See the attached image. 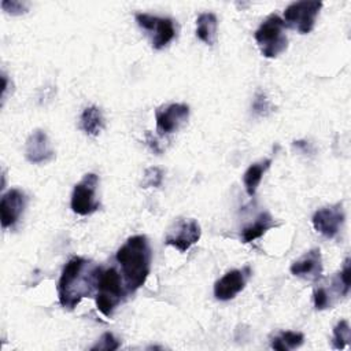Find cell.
<instances>
[{"label": "cell", "mask_w": 351, "mask_h": 351, "mask_svg": "<svg viewBox=\"0 0 351 351\" xmlns=\"http://www.w3.org/2000/svg\"><path fill=\"white\" fill-rule=\"evenodd\" d=\"M218 19L213 12H203L196 19V36L207 45H213L217 40Z\"/></svg>", "instance_id": "9a60e30c"}, {"label": "cell", "mask_w": 351, "mask_h": 351, "mask_svg": "<svg viewBox=\"0 0 351 351\" xmlns=\"http://www.w3.org/2000/svg\"><path fill=\"white\" fill-rule=\"evenodd\" d=\"M100 267L93 262L73 256L63 267L58 281V299L62 307L73 310L84 298L96 292Z\"/></svg>", "instance_id": "6da1fadb"}, {"label": "cell", "mask_w": 351, "mask_h": 351, "mask_svg": "<svg viewBox=\"0 0 351 351\" xmlns=\"http://www.w3.org/2000/svg\"><path fill=\"white\" fill-rule=\"evenodd\" d=\"M140 27L152 34V48L162 49L167 47L176 37L174 22L170 18H162L147 12H137L134 15Z\"/></svg>", "instance_id": "52a82bcc"}, {"label": "cell", "mask_w": 351, "mask_h": 351, "mask_svg": "<svg viewBox=\"0 0 351 351\" xmlns=\"http://www.w3.org/2000/svg\"><path fill=\"white\" fill-rule=\"evenodd\" d=\"M350 276H351V267H350V258H347L344 261V265H343V269L340 270V273H337V278H339V282L344 291V295L347 296L348 292H350Z\"/></svg>", "instance_id": "484cf974"}, {"label": "cell", "mask_w": 351, "mask_h": 351, "mask_svg": "<svg viewBox=\"0 0 351 351\" xmlns=\"http://www.w3.org/2000/svg\"><path fill=\"white\" fill-rule=\"evenodd\" d=\"M147 144L151 147V149H152L154 152H156V154H159V152H160V148H159V145H158L156 140L152 137V134H151V133H147Z\"/></svg>", "instance_id": "4316f807"}, {"label": "cell", "mask_w": 351, "mask_h": 351, "mask_svg": "<svg viewBox=\"0 0 351 351\" xmlns=\"http://www.w3.org/2000/svg\"><path fill=\"white\" fill-rule=\"evenodd\" d=\"M284 21L278 15H269L255 30V41L265 58H277L288 47V38L284 32Z\"/></svg>", "instance_id": "277c9868"}, {"label": "cell", "mask_w": 351, "mask_h": 351, "mask_svg": "<svg viewBox=\"0 0 351 351\" xmlns=\"http://www.w3.org/2000/svg\"><path fill=\"white\" fill-rule=\"evenodd\" d=\"M274 226L276 222L273 217L269 213H261L252 223H250L241 230V240L243 243H252L254 240L262 237L269 229Z\"/></svg>", "instance_id": "2e32d148"}, {"label": "cell", "mask_w": 351, "mask_h": 351, "mask_svg": "<svg viewBox=\"0 0 351 351\" xmlns=\"http://www.w3.org/2000/svg\"><path fill=\"white\" fill-rule=\"evenodd\" d=\"M25 156L30 163H47L53 159L55 151L52 149L51 141L48 134L41 130L36 129L30 133L25 144Z\"/></svg>", "instance_id": "4fadbf2b"}, {"label": "cell", "mask_w": 351, "mask_h": 351, "mask_svg": "<svg viewBox=\"0 0 351 351\" xmlns=\"http://www.w3.org/2000/svg\"><path fill=\"white\" fill-rule=\"evenodd\" d=\"M252 111H254L255 115H259V117H266L271 111L270 101L267 100L266 95L263 92H261V90L256 92V95L254 97Z\"/></svg>", "instance_id": "603a6c76"}, {"label": "cell", "mask_w": 351, "mask_h": 351, "mask_svg": "<svg viewBox=\"0 0 351 351\" xmlns=\"http://www.w3.org/2000/svg\"><path fill=\"white\" fill-rule=\"evenodd\" d=\"M344 218L346 215H344L343 204L336 203V204L318 208L314 213L311 222L314 229L318 233H321L324 237L335 239L340 233V229L344 223Z\"/></svg>", "instance_id": "9c48e42d"}, {"label": "cell", "mask_w": 351, "mask_h": 351, "mask_svg": "<svg viewBox=\"0 0 351 351\" xmlns=\"http://www.w3.org/2000/svg\"><path fill=\"white\" fill-rule=\"evenodd\" d=\"M270 165H271V159H265V160L250 165L248 169L244 171L243 182L248 196H254L256 193V189L262 181V177L266 173V170L270 167Z\"/></svg>", "instance_id": "ac0fdd59"}, {"label": "cell", "mask_w": 351, "mask_h": 351, "mask_svg": "<svg viewBox=\"0 0 351 351\" xmlns=\"http://www.w3.org/2000/svg\"><path fill=\"white\" fill-rule=\"evenodd\" d=\"M351 339V330L350 324L347 319H340L335 328H333V336H332V347L335 350H343L348 346Z\"/></svg>", "instance_id": "ffe728a7"}, {"label": "cell", "mask_w": 351, "mask_h": 351, "mask_svg": "<svg viewBox=\"0 0 351 351\" xmlns=\"http://www.w3.org/2000/svg\"><path fill=\"white\" fill-rule=\"evenodd\" d=\"M250 274H251L250 267L233 269V270H229L228 273H225L214 284L215 299L221 300V302H228V300L236 298V295H239L244 289Z\"/></svg>", "instance_id": "8fae6325"}, {"label": "cell", "mask_w": 351, "mask_h": 351, "mask_svg": "<svg viewBox=\"0 0 351 351\" xmlns=\"http://www.w3.org/2000/svg\"><path fill=\"white\" fill-rule=\"evenodd\" d=\"M126 293L129 292L123 278L115 267L100 270L96 288V307L104 317H111Z\"/></svg>", "instance_id": "3957f363"}, {"label": "cell", "mask_w": 351, "mask_h": 351, "mask_svg": "<svg viewBox=\"0 0 351 351\" xmlns=\"http://www.w3.org/2000/svg\"><path fill=\"white\" fill-rule=\"evenodd\" d=\"M322 8V1L302 0L291 3L284 10V25L302 34L310 33L315 26V19Z\"/></svg>", "instance_id": "5b68a950"}, {"label": "cell", "mask_w": 351, "mask_h": 351, "mask_svg": "<svg viewBox=\"0 0 351 351\" xmlns=\"http://www.w3.org/2000/svg\"><path fill=\"white\" fill-rule=\"evenodd\" d=\"M80 126L88 136H99L104 129V117L101 110L97 106L86 107L81 114Z\"/></svg>", "instance_id": "e0dca14e"}, {"label": "cell", "mask_w": 351, "mask_h": 351, "mask_svg": "<svg viewBox=\"0 0 351 351\" xmlns=\"http://www.w3.org/2000/svg\"><path fill=\"white\" fill-rule=\"evenodd\" d=\"M163 181V171L159 167H149L144 171V180L143 186H159Z\"/></svg>", "instance_id": "cb8c5ba5"}, {"label": "cell", "mask_w": 351, "mask_h": 351, "mask_svg": "<svg viewBox=\"0 0 351 351\" xmlns=\"http://www.w3.org/2000/svg\"><path fill=\"white\" fill-rule=\"evenodd\" d=\"M332 296L330 292L328 291L326 287H318L314 289L313 293V300H314V307L315 310H325L332 306Z\"/></svg>", "instance_id": "44dd1931"}, {"label": "cell", "mask_w": 351, "mask_h": 351, "mask_svg": "<svg viewBox=\"0 0 351 351\" xmlns=\"http://www.w3.org/2000/svg\"><path fill=\"white\" fill-rule=\"evenodd\" d=\"M115 259L121 266L128 292L137 291L145 284L151 271L152 252L147 236L134 234L129 237L118 248Z\"/></svg>", "instance_id": "7a4b0ae2"}, {"label": "cell", "mask_w": 351, "mask_h": 351, "mask_svg": "<svg viewBox=\"0 0 351 351\" xmlns=\"http://www.w3.org/2000/svg\"><path fill=\"white\" fill-rule=\"evenodd\" d=\"M1 8L11 15H22L27 12L29 10V3L26 1H18V0H3L1 1Z\"/></svg>", "instance_id": "d4e9b609"}, {"label": "cell", "mask_w": 351, "mask_h": 351, "mask_svg": "<svg viewBox=\"0 0 351 351\" xmlns=\"http://www.w3.org/2000/svg\"><path fill=\"white\" fill-rule=\"evenodd\" d=\"M189 117V107L184 103H171L155 111L156 132L159 136L177 132Z\"/></svg>", "instance_id": "30bf717a"}, {"label": "cell", "mask_w": 351, "mask_h": 351, "mask_svg": "<svg viewBox=\"0 0 351 351\" xmlns=\"http://www.w3.org/2000/svg\"><path fill=\"white\" fill-rule=\"evenodd\" d=\"M26 206V195L18 189L11 188L3 193L0 200V221L1 226L10 228L18 222Z\"/></svg>", "instance_id": "7c38bea8"}, {"label": "cell", "mask_w": 351, "mask_h": 351, "mask_svg": "<svg viewBox=\"0 0 351 351\" xmlns=\"http://www.w3.org/2000/svg\"><path fill=\"white\" fill-rule=\"evenodd\" d=\"M97 184L99 177L95 173H88L78 184L74 185L70 199V207L73 213L78 215H90L99 210L100 203L96 199Z\"/></svg>", "instance_id": "8992f818"}, {"label": "cell", "mask_w": 351, "mask_h": 351, "mask_svg": "<svg viewBox=\"0 0 351 351\" xmlns=\"http://www.w3.org/2000/svg\"><path fill=\"white\" fill-rule=\"evenodd\" d=\"M289 270L295 277L310 281L318 280L322 274V256L319 248H313L307 251L303 256H300L291 265Z\"/></svg>", "instance_id": "5bb4252c"}, {"label": "cell", "mask_w": 351, "mask_h": 351, "mask_svg": "<svg viewBox=\"0 0 351 351\" xmlns=\"http://www.w3.org/2000/svg\"><path fill=\"white\" fill-rule=\"evenodd\" d=\"M119 346H121V343H119V340L112 335V333H110V332H107V333H104V335H101V337L97 340V343L93 346V347H90V350L92 351H114V350H118L119 348Z\"/></svg>", "instance_id": "7402d4cb"}, {"label": "cell", "mask_w": 351, "mask_h": 351, "mask_svg": "<svg viewBox=\"0 0 351 351\" xmlns=\"http://www.w3.org/2000/svg\"><path fill=\"white\" fill-rule=\"evenodd\" d=\"M200 236L202 229L199 222L193 218H184L171 225L165 237V244L174 247L180 252H185L199 241Z\"/></svg>", "instance_id": "ba28073f"}, {"label": "cell", "mask_w": 351, "mask_h": 351, "mask_svg": "<svg viewBox=\"0 0 351 351\" xmlns=\"http://www.w3.org/2000/svg\"><path fill=\"white\" fill-rule=\"evenodd\" d=\"M304 335L302 332H293V330H282L277 336L271 339V348L277 351H288L298 348L303 344Z\"/></svg>", "instance_id": "d6986e66"}]
</instances>
